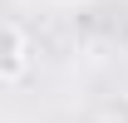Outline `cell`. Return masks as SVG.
Wrapping results in <instances>:
<instances>
[{
	"label": "cell",
	"mask_w": 128,
	"mask_h": 123,
	"mask_svg": "<svg viewBox=\"0 0 128 123\" xmlns=\"http://www.w3.org/2000/svg\"><path fill=\"white\" fill-rule=\"evenodd\" d=\"M104 123H128V108H118V113H108Z\"/></svg>",
	"instance_id": "2"
},
{
	"label": "cell",
	"mask_w": 128,
	"mask_h": 123,
	"mask_svg": "<svg viewBox=\"0 0 128 123\" xmlns=\"http://www.w3.org/2000/svg\"><path fill=\"white\" fill-rule=\"evenodd\" d=\"M30 59H34V49H30L25 25H20V20H5V59H0V79L15 89L20 79L30 74Z\"/></svg>",
	"instance_id": "1"
}]
</instances>
